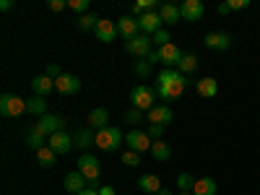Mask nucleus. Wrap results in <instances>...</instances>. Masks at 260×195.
<instances>
[{"label":"nucleus","mask_w":260,"mask_h":195,"mask_svg":"<svg viewBox=\"0 0 260 195\" xmlns=\"http://www.w3.org/2000/svg\"><path fill=\"white\" fill-rule=\"evenodd\" d=\"M185 89H187V78H185L180 71H175V68H161V73L156 76V89H154V94L161 96L164 102H175V99L182 96Z\"/></svg>","instance_id":"obj_1"},{"label":"nucleus","mask_w":260,"mask_h":195,"mask_svg":"<svg viewBox=\"0 0 260 195\" xmlns=\"http://www.w3.org/2000/svg\"><path fill=\"white\" fill-rule=\"evenodd\" d=\"M125 141V136L120 133V127H112V125H107L104 130H99L96 138H94V146H99L102 151H107V154H112V151L120 148V143Z\"/></svg>","instance_id":"obj_2"},{"label":"nucleus","mask_w":260,"mask_h":195,"mask_svg":"<svg viewBox=\"0 0 260 195\" xmlns=\"http://www.w3.org/2000/svg\"><path fill=\"white\" fill-rule=\"evenodd\" d=\"M154 89H148V86H136V89L133 91H130V102H133V107H136V110H141V112H148V110H154Z\"/></svg>","instance_id":"obj_3"},{"label":"nucleus","mask_w":260,"mask_h":195,"mask_svg":"<svg viewBox=\"0 0 260 195\" xmlns=\"http://www.w3.org/2000/svg\"><path fill=\"white\" fill-rule=\"evenodd\" d=\"M24 112H26V102L24 99H18L13 94H3V96H0V115H3V117H18Z\"/></svg>","instance_id":"obj_4"},{"label":"nucleus","mask_w":260,"mask_h":195,"mask_svg":"<svg viewBox=\"0 0 260 195\" xmlns=\"http://www.w3.org/2000/svg\"><path fill=\"white\" fill-rule=\"evenodd\" d=\"M125 143L130 151H136V154H143V151H151V136L146 133V130H130V133L125 136Z\"/></svg>","instance_id":"obj_5"},{"label":"nucleus","mask_w":260,"mask_h":195,"mask_svg":"<svg viewBox=\"0 0 260 195\" xmlns=\"http://www.w3.org/2000/svg\"><path fill=\"white\" fill-rule=\"evenodd\" d=\"M151 37H146V34H138V37H133L130 42H125V50L130 52V55H136L138 60H146L148 57V52H151Z\"/></svg>","instance_id":"obj_6"},{"label":"nucleus","mask_w":260,"mask_h":195,"mask_svg":"<svg viewBox=\"0 0 260 195\" xmlns=\"http://www.w3.org/2000/svg\"><path fill=\"white\" fill-rule=\"evenodd\" d=\"M78 172H81V175L89 180V182H99V172H102L99 159L91 156V154H83V156L78 159Z\"/></svg>","instance_id":"obj_7"},{"label":"nucleus","mask_w":260,"mask_h":195,"mask_svg":"<svg viewBox=\"0 0 260 195\" xmlns=\"http://www.w3.org/2000/svg\"><path fill=\"white\" fill-rule=\"evenodd\" d=\"M117 34L122 37V39H133V37H138L141 34V24H138V16H122L120 21H117Z\"/></svg>","instance_id":"obj_8"},{"label":"nucleus","mask_w":260,"mask_h":195,"mask_svg":"<svg viewBox=\"0 0 260 195\" xmlns=\"http://www.w3.org/2000/svg\"><path fill=\"white\" fill-rule=\"evenodd\" d=\"M138 24H141V34L154 37V34L161 29V16H159V11L143 13V16H138Z\"/></svg>","instance_id":"obj_9"},{"label":"nucleus","mask_w":260,"mask_h":195,"mask_svg":"<svg viewBox=\"0 0 260 195\" xmlns=\"http://www.w3.org/2000/svg\"><path fill=\"white\" fill-rule=\"evenodd\" d=\"M203 45H206L208 50L224 52V50H229V47H232V37H229L226 31H211V34H206Z\"/></svg>","instance_id":"obj_10"},{"label":"nucleus","mask_w":260,"mask_h":195,"mask_svg":"<svg viewBox=\"0 0 260 195\" xmlns=\"http://www.w3.org/2000/svg\"><path fill=\"white\" fill-rule=\"evenodd\" d=\"M55 91H57V94H65V96L78 94V91H81V81H78V76L62 73V76L55 81Z\"/></svg>","instance_id":"obj_11"},{"label":"nucleus","mask_w":260,"mask_h":195,"mask_svg":"<svg viewBox=\"0 0 260 195\" xmlns=\"http://www.w3.org/2000/svg\"><path fill=\"white\" fill-rule=\"evenodd\" d=\"M94 34L99 37V42H104V45H110V42H115L120 37L117 34V24H115V21H110V18H99Z\"/></svg>","instance_id":"obj_12"},{"label":"nucleus","mask_w":260,"mask_h":195,"mask_svg":"<svg viewBox=\"0 0 260 195\" xmlns=\"http://www.w3.org/2000/svg\"><path fill=\"white\" fill-rule=\"evenodd\" d=\"M182 55H185V52L175 45V42H169V45L159 47V57H161V62L167 65V68H177L180 60H182Z\"/></svg>","instance_id":"obj_13"},{"label":"nucleus","mask_w":260,"mask_h":195,"mask_svg":"<svg viewBox=\"0 0 260 195\" xmlns=\"http://www.w3.org/2000/svg\"><path fill=\"white\" fill-rule=\"evenodd\" d=\"M47 146L60 156V154H68V151L73 148V138H71L68 133H62V130H60V133H52V136L47 138Z\"/></svg>","instance_id":"obj_14"},{"label":"nucleus","mask_w":260,"mask_h":195,"mask_svg":"<svg viewBox=\"0 0 260 195\" xmlns=\"http://www.w3.org/2000/svg\"><path fill=\"white\" fill-rule=\"evenodd\" d=\"M62 125H65V120H62L60 115H45V117H39V122H37V127H39L45 136L60 133V130H62Z\"/></svg>","instance_id":"obj_15"},{"label":"nucleus","mask_w":260,"mask_h":195,"mask_svg":"<svg viewBox=\"0 0 260 195\" xmlns=\"http://www.w3.org/2000/svg\"><path fill=\"white\" fill-rule=\"evenodd\" d=\"M180 8H182V18L185 21H201L203 13H206V6L201 3V0H185Z\"/></svg>","instance_id":"obj_16"},{"label":"nucleus","mask_w":260,"mask_h":195,"mask_svg":"<svg viewBox=\"0 0 260 195\" xmlns=\"http://www.w3.org/2000/svg\"><path fill=\"white\" fill-rule=\"evenodd\" d=\"M172 117H175V115H172V110H169L167 104H156L154 110H148L151 125H164V127H167V125L172 122Z\"/></svg>","instance_id":"obj_17"},{"label":"nucleus","mask_w":260,"mask_h":195,"mask_svg":"<svg viewBox=\"0 0 260 195\" xmlns=\"http://www.w3.org/2000/svg\"><path fill=\"white\" fill-rule=\"evenodd\" d=\"M86 182H89V180H86L78 169H76V172H68V175H65V190L73 192V195H78V192H83L86 187H89Z\"/></svg>","instance_id":"obj_18"},{"label":"nucleus","mask_w":260,"mask_h":195,"mask_svg":"<svg viewBox=\"0 0 260 195\" xmlns=\"http://www.w3.org/2000/svg\"><path fill=\"white\" fill-rule=\"evenodd\" d=\"M31 89H34V96H47L50 91H55V81L50 76H37L31 81Z\"/></svg>","instance_id":"obj_19"},{"label":"nucleus","mask_w":260,"mask_h":195,"mask_svg":"<svg viewBox=\"0 0 260 195\" xmlns=\"http://www.w3.org/2000/svg\"><path fill=\"white\" fill-rule=\"evenodd\" d=\"M107 122H110V112L102 110V107H96V110H91V112H89V127H91V130H96V133L107 127Z\"/></svg>","instance_id":"obj_20"},{"label":"nucleus","mask_w":260,"mask_h":195,"mask_svg":"<svg viewBox=\"0 0 260 195\" xmlns=\"http://www.w3.org/2000/svg\"><path fill=\"white\" fill-rule=\"evenodd\" d=\"M94 138H96V133H94L89 125L73 133V143H76L78 148H91V146H94Z\"/></svg>","instance_id":"obj_21"},{"label":"nucleus","mask_w":260,"mask_h":195,"mask_svg":"<svg viewBox=\"0 0 260 195\" xmlns=\"http://www.w3.org/2000/svg\"><path fill=\"white\" fill-rule=\"evenodd\" d=\"M159 16H161V21H167V24H180L182 21V8L175 6V3H164Z\"/></svg>","instance_id":"obj_22"},{"label":"nucleus","mask_w":260,"mask_h":195,"mask_svg":"<svg viewBox=\"0 0 260 195\" xmlns=\"http://www.w3.org/2000/svg\"><path fill=\"white\" fill-rule=\"evenodd\" d=\"M195 91H198L201 96H206V99H211V96L219 94V83H216V78H201L198 83H195Z\"/></svg>","instance_id":"obj_23"},{"label":"nucleus","mask_w":260,"mask_h":195,"mask_svg":"<svg viewBox=\"0 0 260 195\" xmlns=\"http://www.w3.org/2000/svg\"><path fill=\"white\" fill-rule=\"evenodd\" d=\"M138 187H141L143 192H159V190H164V187H161V180H159L156 175H141V177H138Z\"/></svg>","instance_id":"obj_24"},{"label":"nucleus","mask_w":260,"mask_h":195,"mask_svg":"<svg viewBox=\"0 0 260 195\" xmlns=\"http://www.w3.org/2000/svg\"><path fill=\"white\" fill-rule=\"evenodd\" d=\"M26 112L45 117V115H47V102H45V96H31V99H26Z\"/></svg>","instance_id":"obj_25"},{"label":"nucleus","mask_w":260,"mask_h":195,"mask_svg":"<svg viewBox=\"0 0 260 195\" xmlns=\"http://www.w3.org/2000/svg\"><path fill=\"white\" fill-rule=\"evenodd\" d=\"M192 195H216V182H213L211 177L195 180V185H192Z\"/></svg>","instance_id":"obj_26"},{"label":"nucleus","mask_w":260,"mask_h":195,"mask_svg":"<svg viewBox=\"0 0 260 195\" xmlns=\"http://www.w3.org/2000/svg\"><path fill=\"white\" fill-rule=\"evenodd\" d=\"M45 133H42V130L39 127H34V130H29V133H26V146L29 148H34V151H39V148H45Z\"/></svg>","instance_id":"obj_27"},{"label":"nucleus","mask_w":260,"mask_h":195,"mask_svg":"<svg viewBox=\"0 0 260 195\" xmlns=\"http://www.w3.org/2000/svg\"><path fill=\"white\" fill-rule=\"evenodd\" d=\"M37 161H39L42 167H55V164H57V154H55L50 146H45V148L37 151Z\"/></svg>","instance_id":"obj_28"},{"label":"nucleus","mask_w":260,"mask_h":195,"mask_svg":"<svg viewBox=\"0 0 260 195\" xmlns=\"http://www.w3.org/2000/svg\"><path fill=\"white\" fill-rule=\"evenodd\" d=\"M151 156H154L156 161H167L172 156V148L164 141H154V146H151Z\"/></svg>","instance_id":"obj_29"},{"label":"nucleus","mask_w":260,"mask_h":195,"mask_svg":"<svg viewBox=\"0 0 260 195\" xmlns=\"http://www.w3.org/2000/svg\"><path fill=\"white\" fill-rule=\"evenodd\" d=\"M195 68H198V57H195L192 52H185L182 60H180V65H177V71L185 76V73H192Z\"/></svg>","instance_id":"obj_30"},{"label":"nucleus","mask_w":260,"mask_h":195,"mask_svg":"<svg viewBox=\"0 0 260 195\" xmlns=\"http://www.w3.org/2000/svg\"><path fill=\"white\" fill-rule=\"evenodd\" d=\"M96 24H99V16H94V13H83V16H78V21H76V26H78L81 31L96 29Z\"/></svg>","instance_id":"obj_31"},{"label":"nucleus","mask_w":260,"mask_h":195,"mask_svg":"<svg viewBox=\"0 0 260 195\" xmlns=\"http://www.w3.org/2000/svg\"><path fill=\"white\" fill-rule=\"evenodd\" d=\"M192 185H195V180L187 175V172L177 175V187H180V192H192Z\"/></svg>","instance_id":"obj_32"},{"label":"nucleus","mask_w":260,"mask_h":195,"mask_svg":"<svg viewBox=\"0 0 260 195\" xmlns=\"http://www.w3.org/2000/svg\"><path fill=\"white\" fill-rule=\"evenodd\" d=\"M154 8H156V0H138V3L133 6V13L143 16V13H151Z\"/></svg>","instance_id":"obj_33"},{"label":"nucleus","mask_w":260,"mask_h":195,"mask_svg":"<svg viewBox=\"0 0 260 195\" xmlns=\"http://www.w3.org/2000/svg\"><path fill=\"white\" fill-rule=\"evenodd\" d=\"M120 159H122V164H127V167H138V164H141V154H136V151H130V148L122 151Z\"/></svg>","instance_id":"obj_34"},{"label":"nucleus","mask_w":260,"mask_h":195,"mask_svg":"<svg viewBox=\"0 0 260 195\" xmlns=\"http://www.w3.org/2000/svg\"><path fill=\"white\" fill-rule=\"evenodd\" d=\"M133 71H136V76L146 78V76L151 73V62H148V60H138V62L133 65Z\"/></svg>","instance_id":"obj_35"},{"label":"nucleus","mask_w":260,"mask_h":195,"mask_svg":"<svg viewBox=\"0 0 260 195\" xmlns=\"http://www.w3.org/2000/svg\"><path fill=\"white\" fill-rule=\"evenodd\" d=\"M68 8H73L76 13H86V11H89V0H68Z\"/></svg>","instance_id":"obj_36"},{"label":"nucleus","mask_w":260,"mask_h":195,"mask_svg":"<svg viewBox=\"0 0 260 195\" xmlns=\"http://www.w3.org/2000/svg\"><path fill=\"white\" fill-rule=\"evenodd\" d=\"M151 39H154L159 47H164V45H169V31H167V29H159V31H156L154 37H151Z\"/></svg>","instance_id":"obj_37"},{"label":"nucleus","mask_w":260,"mask_h":195,"mask_svg":"<svg viewBox=\"0 0 260 195\" xmlns=\"http://www.w3.org/2000/svg\"><path fill=\"white\" fill-rule=\"evenodd\" d=\"M146 133L151 136V138H156V141H161V136H164V125H151Z\"/></svg>","instance_id":"obj_38"},{"label":"nucleus","mask_w":260,"mask_h":195,"mask_svg":"<svg viewBox=\"0 0 260 195\" xmlns=\"http://www.w3.org/2000/svg\"><path fill=\"white\" fill-rule=\"evenodd\" d=\"M141 115H143V112H141V110H136V107H133V110H130V112L125 115V120H127L130 125H136V122H141Z\"/></svg>","instance_id":"obj_39"},{"label":"nucleus","mask_w":260,"mask_h":195,"mask_svg":"<svg viewBox=\"0 0 260 195\" xmlns=\"http://www.w3.org/2000/svg\"><path fill=\"white\" fill-rule=\"evenodd\" d=\"M45 76H50L52 81H57V78L62 76V71H60V68H57V65L52 62V65H47V71H45Z\"/></svg>","instance_id":"obj_40"},{"label":"nucleus","mask_w":260,"mask_h":195,"mask_svg":"<svg viewBox=\"0 0 260 195\" xmlns=\"http://www.w3.org/2000/svg\"><path fill=\"white\" fill-rule=\"evenodd\" d=\"M229 6H232V11H242L250 6V0H229Z\"/></svg>","instance_id":"obj_41"},{"label":"nucleus","mask_w":260,"mask_h":195,"mask_svg":"<svg viewBox=\"0 0 260 195\" xmlns=\"http://www.w3.org/2000/svg\"><path fill=\"white\" fill-rule=\"evenodd\" d=\"M62 8H68L65 0H50V11H62Z\"/></svg>","instance_id":"obj_42"},{"label":"nucleus","mask_w":260,"mask_h":195,"mask_svg":"<svg viewBox=\"0 0 260 195\" xmlns=\"http://www.w3.org/2000/svg\"><path fill=\"white\" fill-rule=\"evenodd\" d=\"M229 11H232V6H229V3H221L219 8H216V13H219V16H226Z\"/></svg>","instance_id":"obj_43"},{"label":"nucleus","mask_w":260,"mask_h":195,"mask_svg":"<svg viewBox=\"0 0 260 195\" xmlns=\"http://www.w3.org/2000/svg\"><path fill=\"white\" fill-rule=\"evenodd\" d=\"M146 60H148V62H159V60H161V57H159V50H151Z\"/></svg>","instance_id":"obj_44"},{"label":"nucleus","mask_w":260,"mask_h":195,"mask_svg":"<svg viewBox=\"0 0 260 195\" xmlns=\"http://www.w3.org/2000/svg\"><path fill=\"white\" fill-rule=\"evenodd\" d=\"M11 8H13L11 0H0V11H11Z\"/></svg>","instance_id":"obj_45"},{"label":"nucleus","mask_w":260,"mask_h":195,"mask_svg":"<svg viewBox=\"0 0 260 195\" xmlns=\"http://www.w3.org/2000/svg\"><path fill=\"white\" fill-rule=\"evenodd\" d=\"M99 195H115L112 187H99Z\"/></svg>","instance_id":"obj_46"},{"label":"nucleus","mask_w":260,"mask_h":195,"mask_svg":"<svg viewBox=\"0 0 260 195\" xmlns=\"http://www.w3.org/2000/svg\"><path fill=\"white\" fill-rule=\"evenodd\" d=\"M156 195H172V192H169V190H159Z\"/></svg>","instance_id":"obj_47"},{"label":"nucleus","mask_w":260,"mask_h":195,"mask_svg":"<svg viewBox=\"0 0 260 195\" xmlns=\"http://www.w3.org/2000/svg\"><path fill=\"white\" fill-rule=\"evenodd\" d=\"M78 195H89V187H86V190H83V192H78Z\"/></svg>","instance_id":"obj_48"},{"label":"nucleus","mask_w":260,"mask_h":195,"mask_svg":"<svg viewBox=\"0 0 260 195\" xmlns=\"http://www.w3.org/2000/svg\"><path fill=\"white\" fill-rule=\"evenodd\" d=\"M177 195H192V192H177Z\"/></svg>","instance_id":"obj_49"}]
</instances>
